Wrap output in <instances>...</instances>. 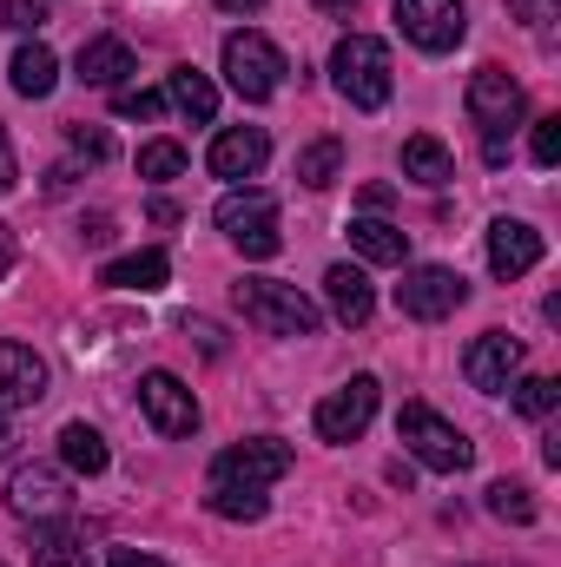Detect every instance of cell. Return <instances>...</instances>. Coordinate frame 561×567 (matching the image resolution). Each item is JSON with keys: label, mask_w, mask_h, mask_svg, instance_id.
Returning a JSON list of instances; mask_svg holds the SVG:
<instances>
[{"label": "cell", "mask_w": 561, "mask_h": 567, "mask_svg": "<svg viewBox=\"0 0 561 567\" xmlns=\"http://www.w3.org/2000/svg\"><path fill=\"white\" fill-rule=\"evenodd\" d=\"M185 337H192L205 357H225V330H218L212 317H185Z\"/></svg>", "instance_id": "33"}, {"label": "cell", "mask_w": 561, "mask_h": 567, "mask_svg": "<svg viewBox=\"0 0 561 567\" xmlns=\"http://www.w3.org/2000/svg\"><path fill=\"white\" fill-rule=\"evenodd\" d=\"M20 185V158H13V145H0V198Z\"/></svg>", "instance_id": "37"}, {"label": "cell", "mask_w": 561, "mask_h": 567, "mask_svg": "<svg viewBox=\"0 0 561 567\" xmlns=\"http://www.w3.org/2000/svg\"><path fill=\"white\" fill-rule=\"evenodd\" d=\"M310 7H317V13H350L357 0H310Z\"/></svg>", "instance_id": "42"}, {"label": "cell", "mask_w": 561, "mask_h": 567, "mask_svg": "<svg viewBox=\"0 0 561 567\" xmlns=\"http://www.w3.org/2000/svg\"><path fill=\"white\" fill-rule=\"evenodd\" d=\"M140 410L165 442H185V435L198 429V396H192L172 370H145L140 377Z\"/></svg>", "instance_id": "11"}, {"label": "cell", "mask_w": 561, "mask_h": 567, "mask_svg": "<svg viewBox=\"0 0 561 567\" xmlns=\"http://www.w3.org/2000/svg\"><path fill=\"white\" fill-rule=\"evenodd\" d=\"M0 145H7V133H0Z\"/></svg>", "instance_id": "45"}, {"label": "cell", "mask_w": 561, "mask_h": 567, "mask_svg": "<svg viewBox=\"0 0 561 567\" xmlns=\"http://www.w3.org/2000/svg\"><path fill=\"white\" fill-rule=\"evenodd\" d=\"M73 66H80V80H86V86H113V93H120V86H126V73H133V47H126V40H113V33H100V40H86V47H80V60H73Z\"/></svg>", "instance_id": "19"}, {"label": "cell", "mask_w": 561, "mask_h": 567, "mask_svg": "<svg viewBox=\"0 0 561 567\" xmlns=\"http://www.w3.org/2000/svg\"><path fill=\"white\" fill-rule=\"evenodd\" d=\"M7 80H13V93H20V100H47V93L60 86V60H53V47H47V40H20V53H13V66H7Z\"/></svg>", "instance_id": "20"}, {"label": "cell", "mask_w": 561, "mask_h": 567, "mask_svg": "<svg viewBox=\"0 0 561 567\" xmlns=\"http://www.w3.org/2000/svg\"><path fill=\"white\" fill-rule=\"evenodd\" d=\"M47 13H40V0H0V27H20V33H33Z\"/></svg>", "instance_id": "34"}, {"label": "cell", "mask_w": 561, "mask_h": 567, "mask_svg": "<svg viewBox=\"0 0 561 567\" xmlns=\"http://www.w3.org/2000/svg\"><path fill=\"white\" fill-rule=\"evenodd\" d=\"M462 106H469V120L482 126V140H509L516 133V120H522V80L509 73V66H476L469 73V93H462Z\"/></svg>", "instance_id": "7"}, {"label": "cell", "mask_w": 561, "mask_h": 567, "mask_svg": "<svg viewBox=\"0 0 561 567\" xmlns=\"http://www.w3.org/2000/svg\"><path fill=\"white\" fill-rule=\"evenodd\" d=\"M165 106H178L192 126H212V120H218V86H212V73L172 66V73H165Z\"/></svg>", "instance_id": "18"}, {"label": "cell", "mask_w": 561, "mask_h": 567, "mask_svg": "<svg viewBox=\"0 0 561 567\" xmlns=\"http://www.w3.org/2000/svg\"><path fill=\"white\" fill-rule=\"evenodd\" d=\"M13 258H20V251H13V225H0V278L13 271Z\"/></svg>", "instance_id": "40"}, {"label": "cell", "mask_w": 561, "mask_h": 567, "mask_svg": "<svg viewBox=\"0 0 561 567\" xmlns=\"http://www.w3.org/2000/svg\"><path fill=\"white\" fill-rule=\"evenodd\" d=\"M33 567H93V548L73 528H33Z\"/></svg>", "instance_id": "26"}, {"label": "cell", "mask_w": 561, "mask_h": 567, "mask_svg": "<svg viewBox=\"0 0 561 567\" xmlns=\"http://www.w3.org/2000/svg\"><path fill=\"white\" fill-rule=\"evenodd\" d=\"M462 377H469V390L502 396V390L522 377V337H509V330H482V337L462 350Z\"/></svg>", "instance_id": "13"}, {"label": "cell", "mask_w": 561, "mask_h": 567, "mask_svg": "<svg viewBox=\"0 0 561 567\" xmlns=\"http://www.w3.org/2000/svg\"><path fill=\"white\" fill-rule=\"evenodd\" d=\"M350 245H357V258L364 265H404L410 258V231H397L390 218H350Z\"/></svg>", "instance_id": "22"}, {"label": "cell", "mask_w": 561, "mask_h": 567, "mask_svg": "<svg viewBox=\"0 0 561 567\" xmlns=\"http://www.w3.org/2000/svg\"><path fill=\"white\" fill-rule=\"evenodd\" d=\"M324 297H330V317H337L344 330H364L370 310H377V290L364 278V265H330V271H324Z\"/></svg>", "instance_id": "17"}, {"label": "cell", "mask_w": 561, "mask_h": 567, "mask_svg": "<svg viewBox=\"0 0 561 567\" xmlns=\"http://www.w3.org/2000/svg\"><path fill=\"white\" fill-rule=\"evenodd\" d=\"M152 225H178V205L172 198H152Z\"/></svg>", "instance_id": "41"}, {"label": "cell", "mask_w": 561, "mask_h": 567, "mask_svg": "<svg viewBox=\"0 0 561 567\" xmlns=\"http://www.w3.org/2000/svg\"><path fill=\"white\" fill-rule=\"evenodd\" d=\"M205 508L218 515V522H265V488H245V482H212L205 488Z\"/></svg>", "instance_id": "25"}, {"label": "cell", "mask_w": 561, "mask_h": 567, "mask_svg": "<svg viewBox=\"0 0 561 567\" xmlns=\"http://www.w3.org/2000/svg\"><path fill=\"white\" fill-rule=\"evenodd\" d=\"M106 462H113V449H106V435L93 423L60 429V468H67V475H106Z\"/></svg>", "instance_id": "23"}, {"label": "cell", "mask_w": 561, "mask_h": 567, "mask_svg": "<svg viewBox=\"0 0 561 567\" xmlns=\"http://www.w3.org/2000/svg\"><path fill=\"white\" fill-rule=\"evenodd\" d=\"M218 66H225V86H232L238 100H252V106H265V100L284 86V53L265 40V33H252V27L225 33Z\"/></svg>", "instance_id": "5"}, {"label": "cell", "mask_w": 561, "mask_h": 567, "mask_svg": "<svg viewBox=\"0 0 561 567\" xmlns=\"http://www.w3.org/2000/svg\"><path fill=\"white\" fill-rule=\"evenodd\" d=\"M529 158H536L542 172L561 158V120H536V133H529Z\"/></svg>", "instance_id": "32"}, {"label": "cell", "mask_w": 561, "mask_h": 567, "mask_svg": "<svg viewBox=\"0 0 561 567\" xmlns=\"http://www.w3.org/2000/svg\"><path fill=\"white\" fill-rule=\"evenodd\" d=\"M106 567H165L159 555H140V548H126V555H113Z\"/></svg>", "instance_id": "38"}, {"label": "cell", "mask_w": 561, "mask_h": 567, "mask_svg": "<svg viewBox=\"0 0 561 567\" xmlns=\"http://www.w3.org/2000/svg\"><path fill=\"white\" fill-rule=\"evenodd\" d=\"M397 442L417 455L422 468H436V475H462L476 462V442L449 423V416H436L429 403H404L397 410Z\"/></svg>", "instance_id": "3"}, {"label": "cell", "mask_w": 561, "mask_h": 567, "mask_svg": "<svg viewBox=\"0 0 561 567\" xmlns=\"http://www.w3.org/2000/svg\"><path fill=\"white\" fill-rule=\"evenodd\" d=\"M218 231L245 251V258H278L284 251V231H278V198L272 192H258V185H245V192H225L218 198Z\"/></svg>", "instance_id": "4"}, {"label": "cell", "mask_w": 561, "mask_h": 567, "mask_svg": "<svg viewBox=\"0 0 561 567\" xmlns=\"http://www.w3.org/2000/svg\"><path fill=\"white\" fill-rule=\"evenodd\" d=\"M178 172H185V152H178L172 140L140 145V178H159V185H165V178H178Z\"/></svg>", "instance_id": "30"}, {"label": "cell", "mask_w": 561, "mask_h": 567, "mask_svg": "<svg viewBox=\"0 0 561 567\" xmlns=\"http://www.w3.org/2000/svg\"><path fill=\"white\" fill-rule=\"evenodd\" d=\"M489 515H496V522L529 528V522H536V495H529L522 482H489Z\"/></svg>", "instance_id": "29"}, {"label": "cell", "mask_w": 561, "mask_h": 567, "mask_svg": "<svg viewBox=\"0 0 561 567\" xmlns=\"http://www.w3.org/2000/svg\"><path fill=\"white\" fill-rule=\"evenodd\" d=\"M40 396H47V363H40V350H27V343L0 337V416L33 410Z\"/></svg>", "instance_id": "14"}, {"label": "cell", "mask_w": 561, "mask_h": 567, "mask_svg": "<svg viewBox=\"0 0 561 567\" xmlns=\"http://www.w3.org/2000/svg\"><path fill=\"white\" fill-rule=\"evenodd\" d=\"M509 390H516V410H522L529 423L555 416V403H561V383H555V377H516Z\"/></svg>", "instance_id": "28"}, {"label": "cell", "mask_w": 561, "mask_h": 567, "mask_svg": "<svg viewBox=\"0 0 561 567\" xmlns=\"http://www.w3.org/2000/svg\"><path fill=\"white\" fill-rule=\"evenodd\" d=\"M100 284H106V290H140V297H152V290H165V284H172V258H165V251L113 258V265L100 271Z\"/></svg>", "instance_id": "21"}, {"label": "cell", "mask_w": 561, "mask_h": 567, "mask_svg": "<svg viewBox=\"0 0 561 567\" xmlns=\"http://www.w3.org/2000/svg\"><path fill=\"white\" fill-rule=\"evenodd\" d=\"M397 27L422 53H449L469 33V7L462 0H397Z\"/></svg>", "instance_id": "10"}, {"label": "cell", "mask_w": 561, "mask_h": 567, "mask_svg": "<svg viewBox=\"0 0 561 567\" xmlns=\"http://www.w3.org/2000/svg\"><path fill=\"white\" fill-rule=\"evenodd\" d=\"M509 7H516V20H522V27L549 33V20H555V7H561V0H509Z\"/></svg>", "instance_id": "35"}, {"label": "cell", "mask_w": 561, "mask_h": 567, "mask_svg": "<svg viewBox=\"0 0 561 567\" xmlns=\"http://www.w3.org/2000/svg\"><path fill=\"white\" fill-rule=\"evenodd\" d=\"M284 475H290V442H278V435L232 442V449H218V462H212V482H245V488H272Z\"/></svg>", "instance_id": "9"}, {"label": "cell", "mask_w": 561, "mask_h": 567, "mask_svg": "<svg viewBox=\"0 0 561 567\" xmlns=\"http://www.w3.org/2000/svg\"><path fill=\"white\" fill-rule=\"evenodd\" d=\"M113 113H120V120H159V113H165V93H145V86H120V93H113Z\"/></svg>", "instance_id": "31"}, {"label": "cell", "mask_w": 561, "mask_h": 567, "mask_svg": "<svg viewBox=\"0 0 561 567\" xmlns=\"http://www.w3.org/2000/svg\"><path fill=\"white\" fill-rule=\"evenodd\" d=\"M218 7H225V13H258L265 0H218Z\"/></svg>", "instance_id": "43"}, {"label": "cell", "mask_w": 561, "mask_h": 567, "mask_svg": "<svg viewBox=\"0 0 561 567\" xmlns=\"http://www.w3.org/2000/svg\"><path fill=\"white\" fill-rule=\"evenodd\" d=\"M265 158H272V140H265V126H225V133L212 140V152H205L212 178H232V185L258 178V172H265Z\"/></svg>", "instance_id": "15"}, {"label": "cell", "mask_w": 561, "mask_h": 567, "mask_svg": "<svg viewBox=\"0 0 561 567\" xmlns=\"http://www.w3.org/2000/svg\"><path fill=\"white\" fill-rule=\"evenodd\" d=\"M536 265H542V231L522 225V218H496L489 225V271L502 284H516V278H529Z\"/></svg>", "instance_id": "16"}, {"label": "cell", "mask_w": 561, "mask_h": 567, "mask_svg": "<svg viewBox=\"0 0 561 567\" xmlns=\"http://www.w3.org/2000/svg\"><path fill=\"white\" fill-rule=\"evenodd\" d=\"M377 396H384V390H377V377H350V383H337V390L317 403V416H310V423H317L324 442H357V435L370 429V416H377Z\"/></svg>", "instance_id": "12"}, {"label": "cell", "mask_w": 561, "mask_h": 567, "mask_svg": "<svg viewBox=\"0 0 561 567\" xmlns=\"http://www.w3.org/2000/svg\"><path fill=\"white\" fill-rule=\"evenodd\" d=\"M80 231H86V245H106V238H113V218H86Z\"/></svg>", "instance_id": "39"}, {"label": "cell", "mask_w": 561, "mask_h": 567, "mask_svg": "<svg viewBox=\"0 0 561 567\" xmlns=\"http://www.w3.org/2000/svg\"><path fill=\"white\" fill-rule=\"evenodd\" d=\"M462 303H469V284H462V271H449V265H410L404 284H397V310L417 317V323H442Z\"/></svg>", "instance_id": "8"}, {"label": "cell", "mask_w": 561, "mask_h": 567, "mask_svg": "<svg viewBox=\"0 0 561 567\" xmlns=\"http://www.w3.org/2000/svg\"><path fill=\"white\" fill-rule=\"evenodd\" d=\"M330 80H337V93H344L357 113L390 106V47L370 40V33H344V40L330 47Z\"/></svg>", "instance_id": "2"}, {"label": "cell", "mask_w": 561, "mask_h": 567, "mask_svg": "<svg viewBox=\"0 0 561 567\" xmlns=\"http://www.w3.org/2000/svg\"><path fill=\"white\" fill-rule=\"evenodd\" d=\"M404 178H417L429 192H442L449 178H456V158H449V145L417 133V140H404Z\"/></svg>", "instance_id": "24"}, {"label": "cell", "mask_w": 561, "mask_h": 567, "mask_svg": "<svg viewBox=\"0 0 561 567\" xmlns=\"http://www.w3.org/2000/svg\"><path fill=\"white\" fill-rule=\"evenodd\" d=\"M67 140H73V152H86V158H113V140H106L100 126H73Z\"/></svg>", "instance_id": "36"}, {"label": "cell", "mask_w": 561, "mask_h": 567, "mask_svg": "<svg viewBox=\"0 0 561 567\" xmlns=\"http://www.w3.org/2000/svg\"><path fill=\"white\" fill-rule=\"evenodd\" d=\"M7 455H13V423L0 416V462H7Z\"/></svg>", "instance_id": "44"}, {"label": "cell", "mask_w": 561, "mask_h": 567, "mask_svg": "<svg viewBox=\"0 0 561 567\" xmlns=\"http://www.w3.org/2000/svg\"><path fill=\"white\" fill-rule=\"evenodd\" d=\"M337 172H344V145L337 140H317L297 152V178L310 185V192H324V185H337Z\"/></svg>", "instance_id": "27"}, {"label": "cell", "mask_w": 561, "mask_h": 567, "mask_svg": "<svg viewBox=\"0 0 561 567\" xmlns=\"http://www.w3.org/2000/svg\"><path fill=\"white\" fill-rule=\"evenodd\" d=\"M232 303L252 330L265 337H317L324 330V310L297 290V284H278V278H245L232 284Z\"/></svg>", "instance_id": "1"}, {"label": "cell", "mask_w": 561, "mask_h": 567, "mask_svg": "<svg viewBox=\"0 0 561 567\" xmlns=\"http://www.w3.org/2000/svg\"><path fill=\"white\" fill-rule=\"evenodd\" d=\"M7 508H13L20 522H33V528L67 522V515H73V482H67V468H60V462H20V468L7 475Z\"/></svg>", "instance_id": "6"}]
</instances>
